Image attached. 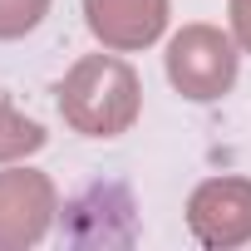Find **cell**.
<instances>
[{"instance_id": "1", "label": "cell", "mask_w": 251, "mask_h": 251, "mask_svg": "<svg viewBox=\"0 0 251 251\" xmlns=\"http://www.w3.org/2000/svg\"><path fill=\"white\" fill-rule=\"evenodd\" d=\"M138 103H143L138 74L118 54H84L59 84V113L84 138L128 133L133 118H138Z\"/></svg>"}, {"instance_id": "2", "label": "cell", "mask_w": 251, "mask_h": 251, "mask_svg": "<svg viewBox=\"0 0 251 251\" xmlns=\"http://www.w3.org/2000/svg\"><path fill=\"white\" fill-rule=\"evenodd\" d=\"M168 79L182 99L212 103L236 84V45L217 25H182L168 45Z\"/></svg>"}, {"instance_id": "3", "label": "cell", "mask_w": 251, "mask_h": 251, "mask_svg": "<svg viewBox=\"0 0 251 251\" xmlns=\"http://www.w3.org/2000/svg\"><path fill=\"white\" fill-rule=\"evenodd\" d=\"M54 182L35 168H15L0 173V251H25L35 246L50 222H54Z\"/></svg>"}, {"instance_id": "4", "label": "cell", "mask_w": 251, "mask_h": 251, "mask_svg": "<svg viewBox=\"0 0 251 251\" xmlns=\"http://www.w3.org/2000/svg\"><path fill=\"white\" fill-rule=\"evenodd\" d=\"M187 226L202 246H241L251 236V182L212 177L187 197Z\"/></svg>"}, {"instance_id": "5", "label": "cell", "mask_w": 251, "mask_h": 251, "mask_svg": "<svg viewBox=\"0 0 251 251\" xmlns=\"http://www.w3.org/2000/svg\"><path fill=\"white\" fill-rule=\"evenodd\" d=\"M89 30L108 50H143L168 25V0H84Z\"/></svg>"}, {"instance_id": "6", "label": "cell", "mask_w": 251, "mask_h": 251, "mask_svg": "<svg viewBox=\"0 0 251 251\" xmlns=\"http://www.w3.org/2000/svg\"><path fill=\"white\" fill-rule=\"evenodd\" d=\"M35 148H45V128L35 118L15 113L10 103H0V163H15V158H30Z\"/></svg>"}, {"instance_id": "7", "label": "cell", "mask_w": 251, "mask_h": 251, "mask_svg": "<svg viewBox=\"0 0 251 251\" xmlns=\"http://www.w3.org/2000/svg\"><path fill=\"white\" fill-rule=\"evenodd\" d=\"M50 10V0H0V40H20L30 35Z\"/></svg>"}, {"instance_id": "8", "label": "cell", "mask_w": 251, "mask_h": 251, "mask_svg": "<svg viewBox=\"0 0 251 251\" xmlns=\"http://www.w3.org/2000/svg\"><path fill=\"white\" fill-rule=\"evenodd\" d=\"M231 35H236V45L251 54V0H231Z\"/></svg>"}]
</instances>
